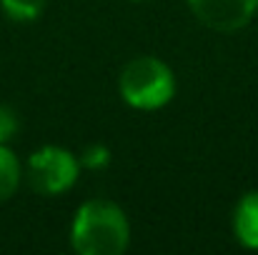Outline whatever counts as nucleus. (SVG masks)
I'll use <instances>...</instances> for the list:
<instances>
[{
	"instance_id": "f257e3e1",
	"label": "nucleus",
	"mask_w": 258,
	"mask_h": 255,
	"mask_svg": "<svg viewBox=\"0 0 258 255\" xmlns=\"http://www.w3.org/2000/svg\"><path fill=\"white\" fill-rule=\"evenodd\" d=\"M131 245V223L120 205L105 198L86 200L71 223V248L78 255H120Z\"/></svg>"
},
{
	"instance_id": "f03ea898",
	"label": "nucleus",
	"mask_w": 258,
	"mask_h": 255,
	"mask_svg": "<svg viewBox=\"0 0 258 255\" xmlns=\"http://www.w3.org/2000/svg\"><path fill=\"white\" fill-rule=\"evenodd\" d=\"M120 98L136 110H158L175 95V75L171 65L156 55H138L125 63L118 75Z\"/></svg>"
},
{
	"instance_id": "7ed1b4c3",
	"label": "nucleus",
	"mask_w": 258,
	"mask_h": 255,
	"mask_svg": "<svg viewBox=\"0 0 258 255\" xmlns=\"http://www.w3.org/2000/svg\"><path fill=\"white\" fill-rule=\"evenodd\" d=\"M28 185L45 198L68 193L81 178V160L60 145H43L30 153L25 165Z\"/></svg>"
},
{
	"instance_id": "20e7f679",
	"label": "nucleus",
	"mask_w": 258,
	"mask_h": 255,
	"mask_svg": "<svg viewBox=\"0 0 258 255\" xmlns=\"http://www.w3.org/2000/svg\"><path fill=\"white\" fill-rule=\"evenodd\" d=\"M198 23L218 33H233L246 28L256 15V0H188Z\"/></svg>"
},
{
	"instance_id": "39448f33",
	"label": "nucleus",
	"mask_w": 258,
	"mask_h": 255,
	"mask_svg": "<svg viewBox=\"0 0 258 255\" xmlns=\"http://www.w3.org/2000/svg\"><path fill=\"white\" fill-rule=\"evenodd\" d=\"M233 235L236 240L248 248L258 250V190L246 193L233 210Z\"/></svg>"
},
{
	"instance_id": "423d86ee",
	"label": "nucleus",
	"mask_w": 258,
	"mask_h": 255,
	"mask_svg": "<svg viewBox=\"0 0 258 255\" xmlns=\"http://www.w3.org/2000/svg\"><path fill=\"white\" fill-rule=\"evenodd\" d=\"M20 178H23L20 160L15 158V153L8 145H0V203H5L15 195Z\"/></svg>"
},
{
	"instance_id": "0eeeda50",
	"label": "nucleus",
	"mask_w": 258,
	"mask_h": 255,
	"mask_svg": "<svg viewBox=\"0 0 258 255\" xmlns=\"http://www.w3.org/2000/svg\"><path fill=\"white\" fill-rule=\"evenodd\" d=\"M0 8L15 23H33L43 15L45 0H0Z\"/></svg>"
},
{
	"instance_id": "6e6552de",
	"label": "nucleus",
	"mask_w": 258,
	"mask_h": 255,
	"mask_svg": "<svg viewBox=\"0 0 258 255\" xmlns=\"http://www.w3.org/2000/svg\"><path fill=\"white\" fill-rule=\"evenodd\" d=\"M78 160H81V168L103 170L110 165V150L103 143H93V145H88L86 150L78 155Z\"/></svg>"
},
{
	"instance_id": "1a4fd4ad",
	"label": "nucleus",
	"mask_w": 258,
	"mask_h": 255,
	"mask_svg": "<svg viewBox=\"0 0 258 255\" xmlns=\"http://www.w3.org/2000/svg\"><path fill=\"white\" fill-rule=\"evenodd\" d=\"M20 130L18 113L10 105H0V145H8Z\"/></svg>"
},
{
	"instance_id": "9d476101",
	"label": "nucleus",
	"mask_w": 258,
	"mask_h": 255,
	"mask_svg": "<svg viewBox=\"0 0 258 255\" xmlns=\"http://www.w3.org/2000/svg\"><path fill=\"white\" fill-rule=\"evenodd\" d=\"M133 3H148V0H133Z\"/></svg>"
},
{
	"instance_id": "9b49d317",
	"label": "nucleus",
	"mask_w": 258,
	"mask_h": 255,
	"mask_svg": "<svg viewBox=\"0 0 258 255\" xmlns=\"http://www.w3.org/2000/svg\"><path fill=\"white\" fill-rule=\"evenodd\" d=\"M256 13H258V0H256Z\"/></svg>"
}]
</instances>
